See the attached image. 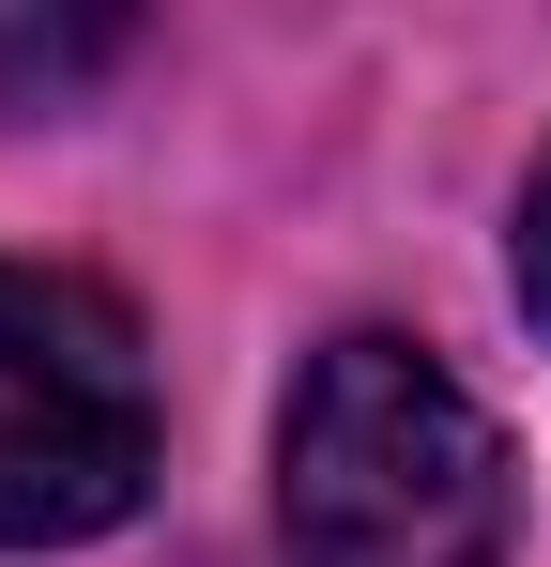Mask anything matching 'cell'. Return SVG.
I'll return each mask as SVG.
<instances>
[{
  "label": "cell",
  "instance_id": "277c9868",
  "mask_svg": "<svg viewBox=\"0 0 551 567\" xmlns=\"http://www.w3.org/2000/svg\"><path fill=\"white\" fill-rule=\"evenodd\" d=\"M521 307L551 322V154H537V185H521Z\"/></svg>",
  "mask_w": 551,
  "mask_h": 567
},
{
  "label": "cell",
  "instance_id": "3957f363",
  "mask_svg": "<svg viewBox=\"0 0 551 567\" xmlns=\"http://www.w3.org/2000/svg\"><path fill=\"white\" fill-rule=\"evenodd\" d=\"M123 16L138 0H0V107H62L123 47Z\"/></svg>",
  "mask_w": 551,
  "mask_h": 567
},
{
  "label": "cell",
  "instance_id": "6da1fadb",
  "mask_svg": "<svg viewBox=\"0 0 551 567\" xmlns=\"http://www.w3.org/2000/svg\"><path fill=\"white\" fill-rule=\"evenodd\" d=\"M521 475L506 430L414 338H322L276 414V537L291 567H506Z\"/></svg>",
  "mask_w": 551,
  "mask_h": 567
},
{
  "label": "cell",
  "instance_id": "7a4b0ae2",
  "mask_svg": "<svg viewBox=\"0 0 551 567\" xmlns=\"http://www.w3.org/2000/svg\"><path fill=\"white\" fill-rule=\"evenodd\" d=\"M154 491V353L123 291L0 261V553H77Z\"/></svg>",
  "mask_w": 551,
  "mask_h": 567
}]
</instances>
